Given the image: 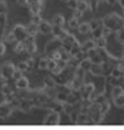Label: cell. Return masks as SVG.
Here are the masks:
<instances>
[{
    "label": "cell",
    "mask_w": 124,
    "mask_h": 130,
    "mask_svg": "<svg viewBox=\"0 0 124 130\" xmlns=\"http://www.w3.org/2000/svg\"><path fill=\"white\" fill-rule=\"evenodd\" d=\"M102 25L115 32L120 27L124 26V18L120 17L119 14H116V13H110L102 20Z\"/></svg>",
    "instance_id": "cell-1"
},
{
    "label": "cell",
    "mask_w": 124,
    "mask_h": 130,
    "mask_svg": "<svg viewBox=\"0 0 124 130\" xmlns=\"http://www.w3.org/2000/svg\"><path fill=\"white\" fill-rule=\"evenodd\" d=\"M13 35L16 38L17 42H24L28 38V32H26V27L22 25H16L13 29Z\"/></svg>",
    "instance_id": "cell-2"
},
{
    "label": "cell",
    "mask_w": 124,
    "mask_h": 130,
    "mask_svg": "<svg viewBox=\"0 0 124 130\" xmlns=\"http://www.w3.org/2000/svg\"><path fill=\"white\" fill-rule=\"evenodd\" d=\"M15 70H16V69H15V67H13L12 62H9V61L5 62L3 67H2V69H0V72H2V77L5 78V79L12 78V74H13Z\"/></svg>",
    "instance_id": "cell-3"
},
{
    "label": "cell",
    "mask_w": 124,
    "mask_h": 130,
    "mask_svg": "<svg viewBox=\"0 0 124 130\" xmlns=\"http://www.w3.org/2000/svg\"><path fill=\"white\" fill-rule=\"evenodd\" d=\"M44 125H59L60 122V115L59 112L52 111L50 115H47V117L44 118Z\"/></svg>",
    "instance_id": "cell-4"
},
{
    "label": "cell",
    "mask_w": 124,
    "mask_h": 130,
    "mask_svg": "<svg viewBox=\"0 0 124 130\" xmlns=\"http://www.w3.org/2000/svg\"><path fill=\"white\" fill-rule=\"evenodd\" d=\"M25 50L28 53H34L37 51V46H35V42H34V37H28L25 40Z\"/></svg>",
    "instance_id": "cell-5"
},
{
    "label": "cell",
    "mask_w": 124,
    "mask_h": 130,
    "mask_svg": "<svg viewBox=\"0 0 124 130\" xmlns=\"http://www.w3.org/2000/svg\"><path fill=\"white\" fill-rule=\"evenodd\" d=\"M38 31L43 32V34H50V32H52V25L50 22H47V21L42 20L38 24Z\"/></svg>",
    "instance_id": "cell-6"
},
{
    "label": "cell",
    "mask_w": 124,
    "mask_h": 130,
    "mask_svg": "<svg viewBox=\"0 0 124 130\" xmlns=\"http://www.w3.org/2000/svg\"><path fill=\"white\" fill-rule=\"evenodd\" d=\"M59 47H61V40H60L59 38H55V39H52L51 42H48V44H47V47H46V52H47V53H51V50L58 51Z\"/></svg>",
    "instance_id": "cell-7"
},
{
    "label": "cell",
    "mask_w": 124,
    "mask_h": 130,
    "mask_svg": "<svg viewBox=\"0 0 124 130\" xmlns=\"http://www.w3.org/2000/svg\"><path fill=\"white\" fill-rule=\"evenodd\" d=\"M90 74L93 75H103V67L102 64H94L92 62V67H90Z\"/></svg>",
    "instance_id": "cell-8"
},
{
    "label": "cell",
    "mask_w": 124,
    "mask_h": 130,
    "mask_svg": "<svg viewBox=\"0 0 124 130\" xmlns=\"http://www.w3.org/2000/svg\"><path fill=\"white\" fill-rule=\"evenodd\" d=\"M16 86H17V89H20V90H26L28 87H29V81H28V78L26 77H20L18 79H16Z\"/></svg>",
    "instance_id": "cell-9"
},
{
    "label": "cell",
    "mask_w": 124,
    "mask_h": 130,
    "mask_svg": "<svg viewBox=\"0 0 124 130\" xmlns=\"http://www.w3.org/2000/svg\"><path fill=\"white\" fill-rule=\"evenodd\" d=\"M77 30H78V32H80V34H82V35H86V34H89V32H92V27H90L89 22L78 24Z\"/></svg>",
    "instance_id": "cell-10"
},
{
    "label": "cell",
    "mask_w": 124,
    "mask_h": 130,
    "mask_svg": "<svg viewBox=\"0 0 124 130\" xmlns=\"http://www.w3.org/2000/svg\"><path fill=\"white\" fill-rule=\"evenodd\" d=\"M93 48H97L94 39H89V40H86L85 43H82V44H81V51L85 52V53H86L89 50H93Z\"/></svg>",
    "instance_id": "cell-11"
},
{
    "label": "cell",
    "mask_w": 124,
    "mask_h": 130,
    "mask_svg": "<svg viewBox=\"0 0 124 130\" xmlns=\"http://www.w3.org/2000/svg\"><path fill=\"white\" fill-rule=\"evenodd\" d=\"M26 27V32H28V37H35V34L38 32V25L34 22H30Z\"/></svg>",
    "instance_id": "cell-12"
},
{
    "label": "cell",
    "mask_w": 124,
    "mask_h": 130,
    "mask_svg": "<svg viewBox=\"0 0 124 130\" xmlns=\"http://www.w3.org/2000/svg\"><path fill=\"white\" fill-rule=\"evenodd\" d=\"M88 9H89V2H86V0H77L76 10H78L81 13H85Z\"/></svg>",
    "instance_id": "cell-13"
},
{
    "label": "cell",
    "mask_w": 124,
    "mask_h": 130,
    "mask_svg": "<svg viewBox=\"0 0 124 130\" xmlns=\"http://www.w3.org/2000/svg\"><path fill=\"white\" fill-rule=\"evenodd\" d=\"M112 102H114V105L118 108H123L124 107V91L116 96L112 98Z\"/></svg>",
    "instance_id": "cell-14"
},
{
    "label": "cell",
    "mask_w": 124,
    "mask_h": 130,
    "mask_svg": "<svg viewBox=\"0 0 124 130\" xmlns=\"http://www.w3.org/2000/svg\"><path fill=\"white\" fill-rule=\"evenodd\" d=\"M69 53H71V56H76V55H78V53L81 52V43L80 42H75L73 44H72V47H71V50L68 51Z\"/></svg>",
    "instance_id": "cell-15"
},
{
    "label": "cell",
    "mask_w": 124,
    "mask_h": 130,
    "mask_svg": "<svg viewBox=\"0 0 124 130\" xmlns=\"http://www.w3.org/2000/svg\"><path fill=\"white\" fill-rule=\"evenodd\" d=\"M90 67H92V61H90L88 57L84 59V60H81L80 64H78V68H81L84 72H89L90 70Z\"/></svg>",
    "instance_id": "cell-16"
},
{
    "label": "cell",
    "mask_w": 124,
    "mask_h": 130,
    "mask_svg": "<svg viewBox=\"0 0 124 130\" xmlns=\"http://www.w3.org/2000/svg\"><path fill=\"white\" fill-rule=\"evenodd\" d=\"M10 112H12V109H10L9 105L2 104V107H0V116H2V117H7V116L10 115Z\"/></svg>",
    "instance_id": "cell-17"
},
{
    "label": "cell",
    "mask_w": 124,
    "mask_h": 130,
    "mask_svg": "<svg viewBox=\"0 0 124 130\" xmlns=\"http://www.w3.org/2000/svg\"><path fill=\"white\" fill-rule=\"evenodd\" d=\"M54 26H59V27H63L64 26V17L61 14L54 16Z\"/></svg>",
    "instance_id": "cell-18"
},
{
    "label": "cell",
    "mask_w": 124,
    "mask_h": 130,
    "mask_svg": "<svg viewBox=\"0 0 124 130\" xmlns=\"http://www.w3.org/2000/svg\"><path fill=\"white\" fill-rule=\"evenodd\" d=\"M99 111H101V113L105 116V115L110 111V102H108V100H105L103 103H101V104H99Z\"/></svg>",
    "instance_id": "cell-19"
},
{
    "label": "cell",
    "mask_w": 124,
    "mask_h": 130,
    "mask_svg": "<svg viewBox=\"0 0 124 130\" xmlns=\"http://www.w3.org/2000/svg\"><path fill=\"white\" fill-rule=\"evenodd\" d=\"M106 44H107V38L101 37V38L95 39V47H97V48H105Z\"/></svg>",
    "instance_id": "cell-20"
},
{
    "label": "cell",
    "mask_w": 124,
    "mask_h": 130,
    "mask_svg": "<svg viewBox=\"0 0 124 130\" xmlns=\"http://www.w3.org/2000/svg\"><path fill=\"white\" fill-rule=\"evenodd\" d=\"M92 34H93L94 40L98 39V38H101V37L103 35V25L99 26V27H97V29H94V30H92Z\"/></svg>",
    "instance_id": "cell-21"
},
{
    "label": "cell",
    "mask_w": 124,
    "mask_h": 130,
    "mask_svg": "<svg viewBox=\"0 0 124 130\" xmlns=\"http://www.w3.org/2000/svg\"><path fill=\"white\" fill-rule=\"evenodd\" d=\"M123 91H124V87H123V86H120V85L112 86V90H111V96L114 98V96H116V95L121 94Z\"/></svg>",
    "instance_id": "cell-22"
},
{
    "label": "cell",
    "mask_w": 124,
    "mask_h": 130,
    "mask_svg": "<svg viewBox=\"0 0 124 130\" xmlns=\"http://www.w3.org/2000/svg\"><path fill=\"white\" fill-rule=\"evenodd\" d=\"M89 25H90V27H92V30H94V29H97V27H99V26H102V20H99V18L92 20V21L89 22Z\"/></svg>",
    "instance_id": "cell-23"
},
{
    "label": "cell",
    "mask_w": 124,
    "mask_h": 130,
    "mask_svg": "<svg viewBox=\"0 0 124 130\" xmlns=\"http://www.w3.org/2000/svg\"><path fill=\"white\" fill-rule=\"evenodd\" d=\"M116 32V39L119 40V42H121V43H124V26L123 27H120L118 31H115Z\"/></svg>",
    "instance_id": "cell-24"
},
{
    "label": "cell",
    "mask_w": 124,
    "mask_h": 130,
    "mask_svg": "<svg viewBox=\"0 0 124 130\" xmlns=\"http://www.w3.org/2000/svg\"><path fill=\"white\" fill-rule=\"evenodd\" d=\"M98 8V0H89V9L95 12Z\"/></svg>",
    "instance_id": "cell-25"
},
{
    "label": "cell",
    "mask_w": 124,
    "mask_h": 130,
    "mask_svg": "<svg viewBox=\"0 0 124 130\" xmlns=\"http://www.w3.org/2000/svg\"><path fill=\"white\" fill-rule=\"evenodd\" d=\"M47 64H48V59H41L38 61V67L41 69H47Z\"/></svg>",
    "instance_id": "cell-26"
},
{
    "label": "cell",
    "mask_w": 124,
    "mask_h": 130,
    "mask_svg": "<svg viewBox=\"0 0 124 130\" xmlns=\"http://www.w3.org/2000/svg\"><path fill=\"white\" fill-rule=\"evenodd\" d=\"M119 82H120V78H115V77H112V75L108 77V83L111 86H116V85H119Z\"/></svg>",
    "instance_id": "cell-27"
},
{
    "label": "cell",
    "mask_w": 124,
    "mask_h": 130,
    "mask_svg": "<svg viewBox=\"0 0 124 130\" xmlns=\"http://www.w3.org/2000/svg\"><path fill=\"white\" fill-rule=\"evenodd\" d=\"M69 26H71V27H77V26H78V18L72 17L71 21H69Z\"/></svg>",
    "instance_id": "cell-28"
},
{
    "label": "cell",
    "mask_w": 124,
    "mask_h": 130,
    "mask_svg": "<svg viewBox=\"0 0 124 130\" xmlns=\"http://www.w3.org/2000/svg\"><path fill=\"white\" fill-rule=\"evenodd\" d=\"M26 69H29V67H28L26 61H25V62H20V64H18V70H21V72H25Z\"/></svg>",
    "instance_id": "cell-29"
},
{
    "label": "cell",
    "mask_w": 124,
    "mask_h": 130,
    "mask_svg": "<svg viewBox=\"0 0 124 130\" xmlns=\"http://www.w3.org/2000/svg\"><path fill=\"white\" fill-rule=\"evenodd\" d=\"M67 4H68L69 8L76 9V7H77V0H68V2H67Z\"/></svg>",
    "instance_id": "cell-30"
},
{
    "label": "cell",
    "mask_w": 124,
    "mask_h": 130,
    "mask_svg": "<svg viewBox=\"0 0 124 130\" xmlns=\"http://www.w3.org/2000/svg\"><path fill=\"white\" fill-rule=\"evenodd\" d=\"M20 77H22V72H21V70H15V72H13V74H12V78L18 79Z\"/></svg>",
    "instance_id": "cell-31"
},
{
    "label": "cell",
    "mask_w": 124,
    "mask_h": 130,
    "mask_svg": "<svg viewBox=\"0 0 124 130\" xmlns=\"http://www.w3.org/2000/svg\"><path fill=\"white\" fill-rule=\"evenodd\" d=\"M5 52V43H0V56H3Z\"/></svg>",
    "instance_id": "cell-32"
},
{
    "label": "cell",
    "mask_w": 124,
    "mask_h": 130,
    "mask_svg": "<svg viewBox=\"0 0 124 130\" xmlns=\"http://www.w3.org/2000/svg\"><path fill=\"white\" fill-rule=\"evenodd\" d=\"M26 64H28L29 68H31V67H34V65H35V61L33 59H29V60H26Z\"/></svg>",
    "instance_id": "cell-33"
},
{
    "label": "cell",
    "mask_w": 124,
    "mask_h": 130,
    "mask_svg": "<svg viewBox=\"0 0 124 130\" xmlns=\"http://www.w3.org/2000/svg\"><path fill=\"white\" fill-rule=\"evenodd\" d=\"M105 2L107 3V4H110V5H114L116 2H115V0H105Z\"/></svg>",
    "instance_id": "cell-34"
},
{
    "label": "cell",
    "mask_w": 124,
    "mask_h": 130,
    "mask_svg": "<svg viewBox=\"0 0 124 130\" xmlns=\"http://www.w3.org/2000/svg\"><path fill=\"white\" fill-rule=\"evenodd\" d=\"M119 5H120V7L124 9V0H120V2H119Z\"/></svg>",
    "instance_id": "cell-35"
},
{
    "label": "cell",
    "mask_w": 124,
    "mask_h": 130,
    "mask_svg": "<svg viewBox=\"0 0 124 130\" xmlns=\"http://www.w3.org/2000/svg\"><path fill=\"white\" fill-rule=\"evenodd\" d=\"M61 2H68V0H61Z\"/></svg>",
    "instance_id": "cell-36"
},
{
    "label": "cell",
    "mask_w": 124,
    "mask_h": 130,
    "mask_svg": "<svg viewBox=\"0 0 124 130\" xmlns=\"http://www.w3.org/2000/svg\"><path fill=\"white\" fill-rule=\"evenodd\" d=\"M115 2H118V3H119V2H120V0H115Z\"/></svg>",
    "instance_id": "cell-37"
},
{
    "label": "cell",
    "mask_w": 124,
    "mask_h": 130,
    "mask_svg": "<svg viewBox=\"0 0 124 130\" xmlns=\"http://www.w3.org/2000/svg\"><path fill=\"white\" fill-rule=\"evenodd\" d=\"M0 77H2V72H0Z\"/></svg>",
    "instance_id": "cell-38"
},
{
    "label": "cell",
    "mask_w": 124,
    "mask_h": 130,
    "mask_svg": "<svg viewBox=\"0 0 124 130\" xmlns=\"http://www.w3.org/2000/svg\"><path fill=\"white\" fill-rule=\"evenodd\" d=\"M98 2H99V0H98Z\"/></svg>",
    "instance_id": "cell-39"
}]
</instances>
